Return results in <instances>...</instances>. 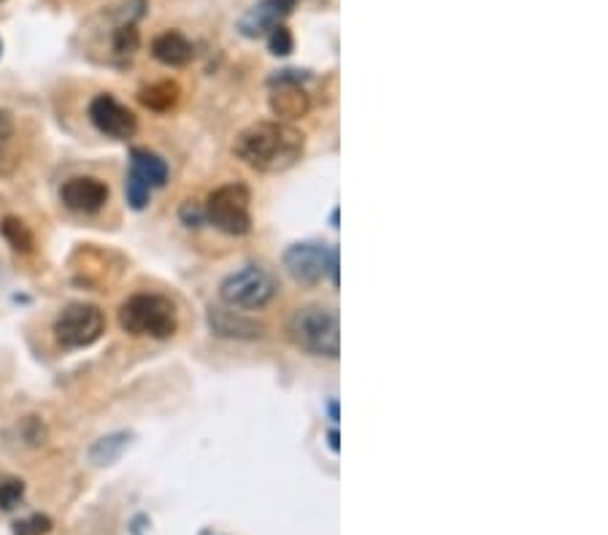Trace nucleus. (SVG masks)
Returning a JSON list of instances; mask_svg holds the SVG:
<instances>
[{
    "mask_svg": "<svg viewBox=\"0 0 608 535\" xmlns=\"http://www.w3.org/2000/svg\"><path fill=\"white\" fill-rule=\"evenodd\" d=\"M303 133L287 122H255L236 136L233 155L257 173H282L303 157Z\"/></svg>",
    "mask_w": 608,
    "mask_h": 535,
    "instance_id": "1",
    "label": "nucleus"
},
{
    "mask_svg": "<svg viewBox=\"0 0 608 535\" xmlns=\"http://www.w3.org/2000/svg\"><path fill=\"white\" fill-rule=\"evenodd\" d=\"M287 338L303 352L317 357H338L341 352V325L338 314L325 306H303L287 319Z\"/></svg>",
    "mask_w": 608,
    "mask_h": 535,
    "instance_id": "2",
    "label": "nucleus"
},
{
    "mask_svg": "<svg viewBox=\"0 0 608 535\" xmlns=\"http://www.w3.org/2000/svg\"><path fill=\"white\" fill-rule=\"evenodd\" d=\"M119 325L130 336H149L163 341L176 333L179 319H176V306L168 298L155 292H138L122 303Z\"/></svg>",
    "mask_w": 608,
    "mask_h": 535,
    "instance_id": "3",
    "label": "nucleus"
},
{
    "mask_svg": "<svg viewBox=\"0 0 608 535\" xmlns=\"http://www.w3.org/2000/svg\"><path fill=\"white\" fill-rule=\"evenodd\" d=\"M276 292L279 287L273 282V276L260 265H246L219 284V298L230 309H265L276 298Z\"/></svg>",
    "mask_w": 608,
    "mask_h": 535,
    "instance_id": "4",
    "label": "nucleus"
},
{
    "mask_svg": "<svg viewBox=\"0 0 608 535\" xmlns=\"http://www.w3.org/2000/svg\"><path fill=\"white\" fill-rule=\"evenodd\" d=\"M203 217L227 236H246L252 230L249 214V190L244 184H222L206 200Z\"/></svg>",
    "mask_w": 608,
    "mask_h": 535,
    "instance_id": "5",
    "label": "nucleus"
},
{
    "mask_svg": "<svg viewBox=\"0 0 608 535\" xmlns=\"http://www.w3.org/2000/svg\"><path fill=\"white\" fill-rule=\"evenodd\" d=\"M284 268L298 284H319L327 273L338 284V249H327L319 241L292 244L282 257Z\"/></svg>",
    "mask_w": 608,
    "mask_h": 535,
    "instance_id": "6",
    "label": "nucleus"
},
{
    "mask_svg": "<svg viewBox=\"0 0 608 535\" xmlns=\"http://www.w3.org/2000/svg\"><path fill=\"white\" fill-rule=\"evenodd\" d=\"M106 333V317L92 303H71L60 311L55 322V338L65 349L92 346Z\"/></svg>",
    "mask_w": 608,
    "mask_h": 535,
    "instance_id": "7",
    "label": "nucleus"
},
{
    "mask_svg": "<svg viewBox=\"0 0 608 535\" xmlns=\"http://www.w3.org/2000/svg\"><path fill=\"white\" fill-rule=\"evenodd\" d=\"M90 119L103 136L114 138V141H128L138 130L136 114L128 106H122L114 95H98L92 100Z\"/></svg>",
    "mask_w": 608,
    "mask_h": 535,
    "instance_id": "8",
    "label": "nucleus"
},
{
    "mask_svg": "<svg viewBox=\"0 0 608 535\" xmlns=\"http://www.w3.org/2000/svg\"><path fill=\"white\" fill-rule=\"evenodd\" d=\"M60 200L65 203V209L76 214H98L109 200V187L95 176H73L63 184Z\"/></svg>",
    "mask_w": 608,
    "mask_h": 535,
    "instance_id": "9",
    "label": "nucleus"
},
{
    "mask_svg": "<svg viewBox=\"0 0 608 535\" xmlns=\"http://www.w3.org/2000/svg\"><path fill=\"white\" fill-rule=\"evenodd\" d=\"M295 3L298 0H260V3H255L244 17L238 19L241 36L260 38L265 33H271L276 25H282V19L290 14Z\"/></svg>",
    "mask_w": 608,
    "mask_h": 535,
    "instance_id": "10",
    "label": "nucleus"
},
{
    "mask_svg": "<svg viewBox=\"0 0 608 535\" xmlns=\"http://www.w3.org/2000/svg\"><path fill=\"white\" fill-rule=\"evenodd\" d=\"M209 327L222 338H241V341H255L265 336V325L257 319L241 317L238 311H227L222 306L209 309Z\"/></svg>",
    "mask_w": 608,
    "mask_h": 535,
    "instance_id": "11",
    "label": "nucleus"
},
{
    "mask_svg": "<svg viewBox=\"0 0 608 535\" xmlns=\"http://www.w3.org/2000/svg\"><path fill=\"white\" fill-rule=\"evenodd\" d=\"M152 57H155L157 63L168 65V68H184L187 63H192L195 46L179 30H165V33H160L152 41Z\"/></svg>",
    "mask_w": 608,
    "mask_h": 535,
    "instance_id": "12",
    "label": "nucleus"
},
{
    "mask_svg": "<svg viewBox=\"0 0 608 535\" xmlns=\"http://www.w3.org/2000/svg\"><path fill=\"white\" fill-rule=\"evenodd\" d=\"M130 176L146 184L149 190H157L168 182V165H165L163 157H157L149 149H133L130 152Z\"/></svg>",
    "mask_w": 608,
    "mask_h": 535,
    "instance_id": "13",
    "label": "nucleus"
},
{
    "mask_svg": "<svg viewBox=\"0 0 608 535\" xmlns=\"http://www.w3.org/2000/svg\"><path fill=\"white\" fill-rule=\"evenodd\" d=\"M279 90L271 95V111L282 119H300L306 117L311 109V100L306 92L300 90V84H273Z\"/></svg>",
    "mask_w": 608,
    "mask_h": 535,
    "instance_id": "14",
    "label": "nucleus"
},
{
    "mask_svg": "<svg viewBox=\"0 0 608 535\" xmlns=\"http://www.w3.org/2000/svg\"><path fill=\"white\" fill-rule=\"evenodd\" d=\"M179 98H182V90H179V84L171 82V79H163V82H155L149 84V87H144L141 90V95H138V100L144 103L149 111H171L176 103H179Z\"/></svg>",
    "mask_w": 608,
    "mask_h": 535,
    "instance_id": "15",
    "label": "nucleus"
},
{
    "mask_svg": "<svg viewBox=\"0 0 608 535\" xmlns=\"http://www.w3.org/2000/svg\"><path fill=\"white\" fill-rule=\"evenodd\" d=\"M0 233H3V238L9 241L11 249H17V252H33V233L28 230V225L22 222V219L17 217H6L3 219V225H0Z\"/></svg>",
    "mask_w": 608,
    "mask_h": 535,
    "instance_id": "16",
    "label": "nucleus"
},
{
    "mask_svg": "<svg viewBox=\"0 0 608 535\" xmlns=\"http://www.w3.org/2000/svg\"><path fill=\"white\" fill-rule=\"evenodd\" d=\"M128 444H130L128 433H117V436L100 438L98 444L92 446L90 457L98 465H111V463H114V460H117L119 454L125 452V446H128Z\"/></svg>",
    "mask_w": 608,
    "mask_h": 535,
    "instance_id": "17",
    "label": "nucleus"
},
{
    "mask_svg": "<svg viewBox=\"0 0 608 535\" xmlns=\"http://www.w3.org/2000/svg\"><path fill=\"white\" fill-rule=\"evenodd\" d=\"M111 44H114V52H117V55H136L138 46H141V33H138L136 22H119L114 36H111Z\"/></svg>",
    "mask_w": 608,
    "mask_h": 535,
    "instance_id": "18",
    "label": "nucleus"
},
{
    "mask_svg": "<svg viewBox=\"0 0 608 535\" xmlns=\"http://www.w3.org/2000/svg\"><path fill=\"white\" fill-rule=\"evenodd\" d=\"M25 498V481L6 479L0 481V508L3 511H14Z\"/></svg>",
    "mask_w": 608,
    "mask_h": 535,
    "instance_id": "19",
    "label": "nucleus"
},
{
    "mask_svg": "<svg viewBox=\"0 0 608 535\" xmlns=\"http://www.w3.org/2000/svg\"><path fill=\"white\" fill-rule=\"evenodd\" d=\"M268 49H271V55H276V57L292 55V49H295V38H292V33L284 28V25H276V28L271 30V36H268Z\"/></svg>",
    "mask_w": 608,
    "mask_h": 535,
    "instance_id": "20",
    "label": "nucleus"
},
{
    "mask_svg": "<svg viewBox=\"0 0 608 535\" xmlns=\"http://www.w3.org/2000/svg\"><path fill=\"white\" fill-rule=\"evenodd\" d=\"M52 530V519L44 514H33L28 519H19L14 525V535H46Z\"/></svg>",
    "mask_w": 608,
    "mask_h": 535,
    "instance_id": "21",
    "label": "nucleus"
},
{
    "mask_svg": "<svg viewBox=\"0 0 608 535\" xmlns=\"http://www.w3.org/2000/svg\"><path fill=\"white\" fill-rule=\"evenodd\" d=\"M125 192H128V203L136 211L146 209V203H149V198H152V190H149L146 184L138 182V179H133L130 173H128V184H125Z\"/></svg>",
    "mask_w": 608,
    "mask_h": 535,
    "instance_id": "22",
    "label": "nucleus"
},
{
    "mask_svg": "<svg viewBox=\"0 0 608 535\" xmlns=\"http://www.w3.org/2000/svg\"><path fill=\"white\" fill-rule=\"evenodd\" d=\"M182 219H184V222H187V225H190V227H192V222H195V225H198L200 219H203V211L195 209V206H192V203H187V206H184V209H182Z\"/></svg>",
    "mask_w": 608,
    "mask_h": 535,
    "instance_id": "23",
    "label": "nucleus"
},
{
    "mask_svg": "<svg viewBox=\"0 0 608 535\" xmlns=\"http://www.w3.org/2000/svg\"><path fill=\"white\" fill-rule=\"evenodd\" d=\"M11 133H14V122H11V117L6 111H0V141L11 138Z\"/></svg>",
    "mask_w": 608,
    "mask_h": 535,
    "instance_id": "24",
    "label": "nucleus"
},
{
    "mask_svg": "<svg viewBox=\"0 0 608 535\" xmlns=\"http://www.w3.org/2000/svg\"><path fill=\"white\" fill-rule=\"evenodd\" d=\"M327 444H330L333 452H338V430H330V433H327Z\"/></svg>",
    "mask_w": 608,
    "mask_h": 535,
    "instance_id": "25",
    "label": "nucleus"
},
{
    "mask_svg": "<svg viewBox=\"0 0 608 535\" xmlns=\"http://www.w3.org/2000/svg\"><path fill=\"white\" fill-rule=\"evenodd\" d=\"M327 411H330V419H333V422H338V400H330Z\"/></svg>",
    "mask_w": 608,
    "mask_h": 535,
    "instance_id": "26",
    "label": "nucleus"
},
{
    "mask_svg": "<svg viewBox=\"0 0 608 535\" xmlns=\"http://www.w3.org/2000/svg\"><path fill=\"white\" fill-rule=\"evenodd\" d=\"M0 55H3V41H0Z\"/></svg>",
    "mask_w": 608,
    "mask_h": 535,
    "instance_id": "27",
    "label": "nucleus"
}]
</instances>
